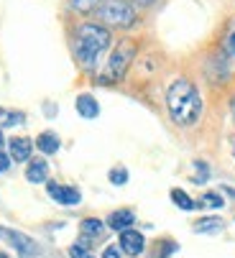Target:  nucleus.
<instances>
[{
  "label": "nucleus",
  "mask_w": 235,
  "mask_h": 258,
  "mask_svg": "<svg viewBox=\"0 0 235 258\" xmlns=\"http://www.w3.org/2000/svg\"><path fill=\"white\" fill-rule=\"evenodd\" d=\"M202 95L192 80L187 77H177L169 87H166V110L174 125L179 128H192L197 125L202 118Z\"/></svg>",
  "instance_id": "1"
},
{
  "label": "nucleus",
  "mask_w": 235,
  "mask_h": 258,
  "mask_svg": "<svg viewBox=\"0 0 235 258\" xmlns=\"http://www.w3.org/2000/svg\"><path fill=\"white\" fill-rule=\"evenodd\" d=\"M112 44L110 28H105L102 23H80L74 33V56L85 72H95L100 59L105 56V51Z\"/></svg>",
  "instance_id": "2"
},
{
  "label": "nucleus",
  "mask_w": 235,
  "mask_h": 258,
  "mask_svg": "<svg viewBox=\"0 0 235 258\" xmlns=\"http://www.w3.org/2000/svg\"><path fill=\"white\" fill-rule=\"evenodd\" d=\"M136 54H138V44L133 39L118 41L115 49L110 51V56L105 59L102 69L97 72V80L95 82L97 85H105V87L123 82L126 75H128V69H131V64H133V59H136Z\"/></svg>",
  "instance_id": "3"
},
{
  "label": "nucleus",
  "mask_w": 235,
  "mask_h": 258,
  "mask_svg": "<svg viewBox=\"0 0 235 258\" xmlns=\"http://www.w3.org/2000/svg\"><path fill=\"white\" fill-rule=\"evenodd\" d=\"M97 18L105 28H131L138 23V11L128 0H102Z\"/></svg>",
  "instance_id": "4"
},
{
  "label": "nucleus",
  "mask_w": 235,
  "mask_h": 258,
  "mask_svg": "<svg viewBox=\"0 0 235 258\" xmlns=\"http://www.w3.org/2000/svg\"><path fill=\"white\" fill-rule=\"evenodd\" d=\"M0 240L8 243L21 258H38V255H41V245H38L31 235L21 233V230H13V228H3V225H0Z\"/></svg>",
  "instance_id": "5"
},
{
  "label": "nucleus",
  "mask_w": 235,
  "mask_h": 258,
  "mask_svg": "<svg viewBox=\"0 0 235 258\" xmlns=\"http://www.w3.org/2000/svg\"><path fill=\"white\" fill-rule=\"evenodd\" d=\"M46 192L54 202L64 205V207H74L82 202V192L77 187H69V184H56V181H46Z\"/></svg>",
  "instance_id": "6"
},
{
  "label": "nucleus",
  "mask_w": 235,
  "mask_h": 258,
  "mask_svg": "<svg viewBox=\"0 0 235 258\" xmlns=\"http://www.w3.org/2000/svg\"><path fill=\"white\" fill-rule=\"evenodd\" d=\"M118 248H121V253H126L131 258H138L146 250V238H143V233H138L133 228L131 230H123L121 238H118Z\"/></svg>",
  "instance_id": "7"
},
{
  "label": "nucleus",
  "mask_w": 235,
  "mask_h": 258,
  "mask_svg": "<svg viewBox=\"0 0 235 258\" xmlns=\"http://www.w3.org/2000/svg\"><path fill=\"white\" fill-rule=\"evenodd\" d=\"M31 154H33V141H31V138L16 136V138L8 141V156H11V161H16V164H28V161H31Z\"/></svg>",
  "instance_id": "8"
},
{
  "label": "nucleus",
  "mask_w": 235,
  "mask_h": 258,
  "mask_svg": "<svg viewBox=\"0 0 235 258\" xmlns=\"http://www.w3.org/2000/svg\"><path fill=\"white\" fill-rule=\"evenodd\" d=\"M133 223H136V212L128 210V207H123V210H112V212L107 215V220H105V225H107L110 230H115V233L131 230Z\"/></svg>",
  "instance_id": "9"
},
{
  "label": "nucleus",
  "mask_w": 235,
  "mask_h": 258,
  "mask_svg": "<svg viewBox=\"0 0 235 258\" xmlns=\"http://www.w3.org/2000/svg\"><path fill=\"white\" fill-rule=\"evenodd\" d=\"M74 107H77V113H80L85 120H95V118L100 115V102H97V100H95V95H90V92L77 95Z\"/></svg>",
  "instance_id": "10"
},
{
  "label": "nucleus",
  "mask_w": 235,
  "mask_h": 258,
  "mask_svg": "<svg viewBox=\"0 0 235 258\" xmlns=\"http://www.w3.org/2000/svg\"><path fill=\"white\" fill-rule=\"evenodd\" d=\"M26 179L31 184H46L49 181V161L44 159H31L26 164Z\"/></svg>",
  "instance_id": "11"
},
{
  "label": "nucleus",
  "mask_w": 235,
  "mask_h": 258,
  "mask_svg": "<svg viewBox=\"0 0 235 258\" xmlns=\"http://www.w3.org/2000/svg\"><path fill=\"white\" fill-rule=\"evenodd\" d=\"M36 149L41 151L44 156H54L59 149H62V141H59V136L54 133V131H44V133H38V138H36Z\"/></svg>",
  "instance_id": "12"
},
{
  "label": "nucleus",
  "mask_w": 235,
  "mask_h": 258,
  "mask_svg": "<svg viewBox=\"0 0 235 258\" xmlns=\"http://www.w3.org/2000/svg\"><path fill=\"white\" fill-rule=\"evenodd\" d=\"M107 225L102 223L100 217H85L82 223H80V235L82 238H90V240H100L105 235Z\"/></svg>",
  "instance_id": "13"
},
{
  "label": "nucleus",
  "mask_w": 235,
  "mask_h": 258,
  "mask_svg": "<svg viewBox=\"0 0 235 258\" xmlns=\"http://www.w3.org/2000/svg\"><path fill=\"white\" fill-rule=\"evenodd\" d=\"M225 228V220L222 217H200L197 223L192 225V230L194 233H200V235H215V233H220Z\"/></svg>",
  "instance_id": "14"
},
{
  "label": "nucleus",
  "mask_w": 235,
  "mask_h": 258,
  "mask_svg": "<svg viewBox=\"0 0 235 258\" xmlns=\"http://www.w3.org/2000/svg\"><path fill=\"white\" fill-rule=\"evenodd\" d=\"M169 197H171V202H174L179 210H184V212H192V210H197V207H200L197 202H194L184 189H179V187H174V189L169 192Z\"/></svg>",
  "instance_id": "15"
},
{
  "label": "nucleus",
  "mask_w": 235,
  "mask_h": 258,
  "mask_svg": "<svg viewBox=\"0 0 235 258\" xmlns=\"http://www.w3.org/2000/svg\"><path fill=\"white\" fill-rule=\"evenodd\" d=\"M26 123V115L21 113V110H6V107H0V128H16Z\"/></svg>",
  "instance_id": "16"
},
{
  "label": "nucleus",
  "mask_w": 235,
  "mask_h": 258,
  "mask_svg": "<svg viewBox=\"0 0 235 258\" xmlns=\"http://www.w3.org/2000/svg\"><path fill=\"white\" fill-rule=\"evenodd\" d=\"M197 205L200 207H207V210H220V207H225V197L220 192H205Z\"/></svg>",
  "instance_id": "17"
},
{
  "label": "nucleus",
  "mask_w": 235,
  "mask_h": 258,
  "mask_svg": "<svg viewBox=\"0 0 235 258\" xmlns=\"http://www.w3.org/2000/svg\"><path fill=\"white\" fill-rule=\"evenodd\" d=\"M69 6H72L74 13L87 16V13H92V11H97L102 6V0H69Z\"/></svg>",
  "instance_id": "18"
},
{
  "label": "nucleus",
  "mask_w": 235,
  "mask_h": 258,
  "mask_svg": "<svg viewBox=\"0 0 235 258\" xmlns=\"http://www.w3.org/2000/svg\"><path fill=\"white\" fill-rule=\"evenodd\" d=\"M128 179H131V174H128L126 166H112V169L107 171V181L115 184V187H123V184H128Z\"/></svg>",
  "instance_id": "19"
},
{
  "label": "nucleus",
  "mask_w": 235,
  "mask_h": 258,
  "mask_svg": "<svg viewBox=\"0 0 235 258\" xmlns=\"http://www.w3.org/2000/svg\"><path fill=\"white\" fill-rule=\"evenodd\" d=\"M222 51H225V56H235V18L227 26V33L222 39Z\"/></svg>",
  "instance_id": "20"
},
{
  "label": "nucleus",
  "mask_w": 235,
  "mask_h": 258,
  "mask_svg": "<svg viewBox=\"0 0 235 258\" xmlns=\"http://www.w3.org/2000/svg\"><path fill=\"white\" fill-rule=\"evenodd\" d=\"M194 169H197V174L192 176V181H194V184H205L207 176H210V166H207L202 159H197V161H194Z\"/></svg>",
  "instance_id": "21"
},
{
  "label": "nucleus",
  "mask_w": 235,
  "mask_h": 258,
  "mask_svg": "<svg viewBox=\"0 0 235 258\" xmlns=\"http://www.w3.org/2000/svg\"><path fill=\"white\" fill-rule=\"evenodd\" d=\"M177 250H179V245H177L174 240H164V243H161V258H169V255L177 253Z\"/></svg>",
  "instance_id": "22"
},
{
  "label": "nucleus",
  "mask_w": 235,
  "mask_h": 258,
  "mask_svg": "<svg viewBox=\"0 0 235 258\" xmlns=\"http://www.w3.org/2000/svg\"><path fill=\"white\" fill-rule=\"evenodd\" d=\"M69 255H72V258H95L90 250H85V248H80V245H72V248H69Z\"/></svg>",
  "instance_id": "23"
},
{
  "label": "nucleus",
  "mask_w": 235,
  "mask_h": 258,
  "mask_svg": "<svg viewBox=\"0 0 235 258\" xmlns=\"http://www.w3.org/2000/svg\"><path fill=\"white\" fill-rule=\"evenodd\" d=\"M102 258H123V253H121V248H118V245H107L102 250Z\"/></svg>",
  "instance_id": "24"
},
{
  "label": "nucleus",
  "mask_w": 235,
  "mask_h": 258,
  "mask_svg": "<svg viewBox=\"0 0 235 258\" xmlns=\"http://www.w3.org/2000/svg\"><path fill=\"white\" fill-rule=\"evenodd\" d=\"M11 164H13V161H11V156H8L6 151H0V174H6V171L11 169Z\"/></svg>",
  "instance_id": "25"
},
{
  "label": "nucleus",
  "mask_w": 235,
  "mask_h": 258,
  "mask_svg": "<svg viewBox=\"0 0 235 258\" xmlns=\"http://www.w3.org/2000/svg\"><path fill=\"white\" fill-rule=\"evenodd\" d=\"M131 6H136V8H151V6H156L159 0H128Z\"/></svg>",
  "instance_id": "26"
},
{
  "label": "nucleus",
  "mask_w": 235,
  "mask_h": 258,
  "mask_svg": "<svg viewBox=\"0 0 235 258\" xmlns=\"http://www.w3.org/2000/svg\"><path fill=\"white\" fill-rule=\"evenodd\" d=\"M220 192H222V195H227V197H232V200H235V189H232V187H225V184H222V187H220Z\"/></svg>",
  "instance_id": "27"
},
{
  "label": "nucleus",
  "mask_w": 235,
  "mask_h": 258,
  "mask_svg": "<svg viewBox=\"0 0 235 258\" xmlns=\"http://www.w3.org/2000/svg\"><path fill=\"white\" fill-rule=\"evenodd\" d=\"M230 115H232V123H235V95L230 97Z\"/></svg>",
  "instance_id": "28"
},
{
  "label": "nucleus",
  "mask_w": 235,
  "mask_h": 258,
  "mask_svg": "<svg viewBox=\"0 0 235 258\" xmlns=\"http://www.w3.org/2000/svg\"><path fill=\"white\" fill-rule=\"evenodd\" d=\"M230 151H232V159H235V133L230 136Z\"/></svg>",
  "instance_id": "29"
},
{
  "label": "nucleus",
  "mask_w": 235,
  "mask_h": 258,
  "mask_svg": "<svg viewBox=\"0 0 235 258\" xmlns=\"http://www.w3.org/2000/svg\"><path fill=\"white\" fill-rule=\"evenodd\" d=\"M3 146H6V136H3V128H0V151H3Z\"/></svg>",
  "instance_id": "30"
},
{
  "label": "nucleus",
  "mask_w": 235,
  "mask_h": 258,
  "mask_svg": "<svg viewBox=\"0 0 235 258\" xmlns=\"http://www.w3.org/2000/svg\"><path fill=\"white\" fill-rule=\"evenodd\" d=\"M0 258H11V255H8V253H3V250H0Z\"/></svg>",
  "instance_id": "31"
}]
</instances>
